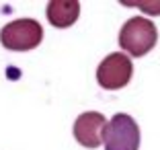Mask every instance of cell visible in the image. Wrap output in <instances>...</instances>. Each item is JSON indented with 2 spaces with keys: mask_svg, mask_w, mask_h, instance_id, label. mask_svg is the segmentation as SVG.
I'll return each mask as SVG.
<instances>
[{
  "mask_svg": "<svg viewBox=\"0 0 160 150\" xmlns=\"http://www.w3.org/2000/svg\"><path fill=\"white\" fill-rule=\"evenodd\" d=\"M158 41V29L146 17H132L119 31V45L133 58L146 56Z\"/></svg>",
  "mask_w": 160,
  "mask_h": 150,
  "instance_id": "6da1fadb",
  "label": "cell"
},
{
  "mask_svg": "<svg viewBox=\"0 0 160 150\" xmlns=\"http://www.w3.org/2000/svg\"><path fill=\"white\" fill-rule=\"evenodd\" d=\"M43 41V27L35 19L10 21L0 31V43L10 52H29Z\"/></svg>",
  "mask_w": 160,
  "mask_h": 150,
  "instance_id": "7a4b0ae2",
  "label": "cell"
},
{
  "mask_svg": "<svg viewBox=\"0 0 160 150\" xmlns=\"http://www.w3.org/2000/svg\"><path fill=\"white\" fill-rule=\"evenodd\" d=\"M105 150H138L140 148V127L127 113H117L107 122L103 132Z\"/></svg>",
  "mask_w": 160,
  "mask_h": 150,
  "instance_id": "3957f363",
  "label": "cell"
},
{
  "mask_svg": "<svg viewBox=\"0 0 160 150\" xmlns=\"http://www.w3.org/2000/svg\"><path fill=\"white\" fill-rule=\"evenodd\" d=\"M133 76V62L127 54H109L97 68V82L107 91H117L129 85Z\"/></svg>",
  "mask_w": 160,
  "mask_h": 150,
  "instance_id": "277c9868",
  "label": "cell"
},
{
  "mask_svg": "<svg viewBox=\"0 0 160 150\" xmlns=\"http://www.w3.org/2000/svg\"><path fill=\"white\" fill-rule=\"evenodd\" d=\"M107 126L103 113L99 111H84L82 115H78L74 122V138L78 144H82L84 148H99L103 142V132Z\"/></svg>",
  "mask_w": 160,
  "mask_h": 150,
  "instance_id": "5b68a950",
  "label": "cell"
},
{
  "mask_svg": "<svg viewBox=\"0 0 160 150\" xmlns=\"http://www.w3.org/2000/svg\"><path fill=\"white\" fill-rule=\"evenodd\" d=\"M47 21L56 29H68L80 17V2L78 0H52L47 4Z\"/></svg>",
  "mask_w": 160,
  "mask_h": 150,
  "instance_id": "8992f818",
  "label": "cell"
},
{
  "mask_svg": "<svg viewBox=\"0 0 160 150\" xmlns=\"http://www.w3.org/2000/svg\"><path fill=\"white\" fill-rule=\"evenodd\" d=\"M133 6H138V8H142L144 13L148 14H160V2H133Z\"/></svg>",
  "mask_w": 160,
  "mask_h": 150,
  "instance_id": "52a82bcc",
  "label": "cell"
}]
</instances>
